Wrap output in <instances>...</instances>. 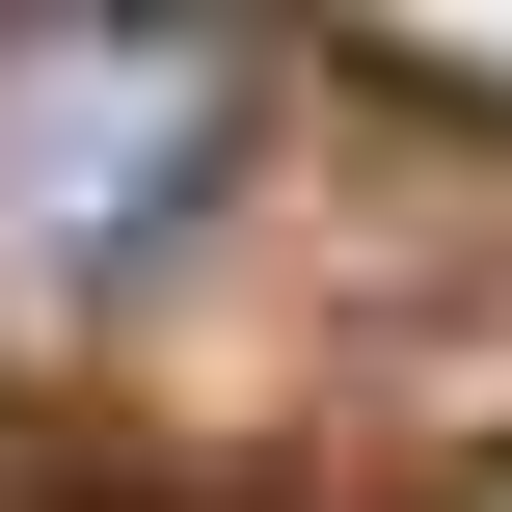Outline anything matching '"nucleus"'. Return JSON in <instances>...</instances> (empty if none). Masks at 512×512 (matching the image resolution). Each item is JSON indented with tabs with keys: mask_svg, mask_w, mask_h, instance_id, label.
Returning a JSON list of instances; mask_svg holds the SVG:
<instances>
[{
	"mask_svg": "<svg viewBox=\"0 0 512 512\" xmlns=\"http://www.w3.org/2000/svg\"><path fill=\"white\" fill-rule=\"evenodd\" d=\"M216 54H108V27H27L0 54V297H108L162 243V189L216 162Z\"/></svg>",
	"mask_w": 512,
	"mask_h": 512,
	"instance_id": "obj_1",
	"label": "nucleus"
}]
</instances>
